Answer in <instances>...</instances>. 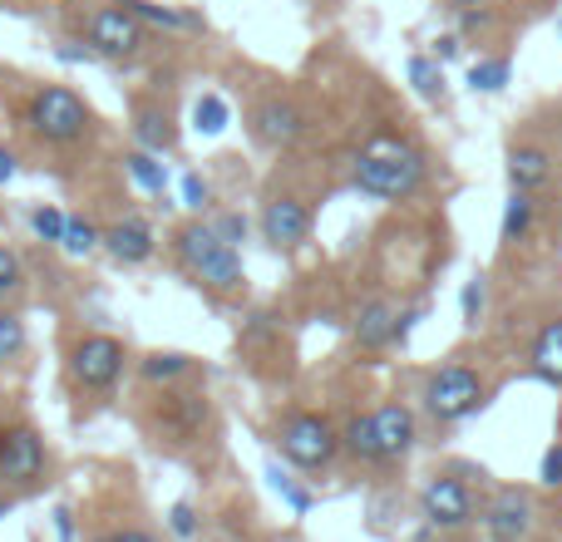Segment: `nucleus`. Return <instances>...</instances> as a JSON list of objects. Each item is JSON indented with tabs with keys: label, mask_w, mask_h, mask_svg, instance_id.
<instances>
[{
	"label": "nucleus",
	"mask_w": 562,
	"mask_h": 542,
	"mask_svg": "<svg viewBox=\"0 0 562 542\" xmlns=\"http://www.w3.org/2000/svg\"><path fill=\"white\" fill-rule=\"evenodd\" d=\"M425 173H429L425 154L409 148L405 138H395V134H375L366 148H360L356 168H350L360 193L380 197V203H405L409 193H419Z\"/></svg>",
	"instance_id": "1"
},
{
	"label": "nucleus",
	"mask_w": 562,
	"mask_h": 542,
	"mask_svg": "<svg viewBox=\"0 0 562 542\" xmlns=\"http://www.w3.org/2000/svg\"><path fill=\"white\" fill-rule=\"evenodd\" d=\"M178 257H183V267L193 271L207 291H243V281H247L237 247L223 242L217 227H207V223H188L183 233H178Z\"/></svg>",
	"instance_id": "2"
},
{
	"label": "nucleus",
	"mask_w": 562,
	"mask_h": 542,
	"mask_svg": "<svg viewBox=\"0 0 562 542\" xmlns=\"http://www.w3.org/2000/svg\"><path fill=\"white\" fill-rule=\"evenodd\" d=\"M484 380H479V370L459 365V360H449V365H439L435 375L425 380V409L439 419V425H459V419L479 415L484 409Z\"/></svg>",
	"instance_id": "3"
},
{
	"label": "nucleus",
	"mask_w": 562,
	"mask_h": 542,
	"mask_svg": "<svg viewBox=\"0 0 562 542\" xmlns=\"http://www.w3.org/2000/svg\"><path fill=\"white\" fill-rule=\"evenodd\" d=\"M30 128L45 144H79L89 134V104L69 84H49L30 99Z\"/></svg>",
	"instance_id": "4"
},
{
	"label": "nucleus",
	"mask_w": 562,
	"mask_h": 542,
	"mask_svg": "<svg viewBox=\"0 0 562 542\" xmlns=\"http://www.w3.org/2000/svg\"><path fill=\"white\" fill-rule=\"evenodd\" d=\"M85 35H89V49H94V55H104V59H128V55H138V49L148 45L144 20H138L128 5L89 10Z\"/></svg>",
	"instance_id": "5"
},
{
	"label": "nucleus",
	"mask_w": 562,
	"mask_h": 542,
	"mask_svg": "<svg viewBox=\"0 0 562 542\" xmlns=\"http://www.w3.org/2000/svg\"><path fill=\"white\" fill-rule=\"evenodd\" d=\"M277 444L296 468H326L336 459L340 439L321 415H286L277 429Z\"/></svg>",
	"instance_id": "6"
},
{
	"label": "nucleus",
	"mask_w": 562,
	"mask_h": 542,
	"mask_svg": "<svg viewBox=\"0 0 562 542\" xmlns=\"http://www.w3.org/2000/svg\"><path fill=\"white\" fill-rule=\"evenodd\" d=\"M124 340L114 336H85L69 350V380L79 389H109L119 375H124Z\"/></svg>",
	"instance_id": "7"
},
{
	"label": "nucleus",
	"mask_w": 562,
	"mask_h": 542,
	"mask_svg": "<svg viewBox=\"0 0 562 542\" xmlns=\"http://www.w3.org/2000/svg\"><path fill=\"white\" fill-rule=\"evenodd\" d=\"M40 474H45V439L30 425L0 429V484L30 488Z\"/></svg>",
	"instance_id": "8"
},
{
	"label": "nucleus",
	"mask_w": 562,
	"mask_h": 542,
	"mask_svg": "<svg viewBox=\"0 0 562 542\" xmlns=\"http://www.w3.org/2000/svg\"><path fill=\"white\" fill-rule=\"evenodd\" d=\"M419 513H425L429 528L439 533H459V528L474 523V494H469L459 478H429L419 488Z\"/></svg>",
	"instance_id": "9"
},
{
	"label": "nucleus",
	"mask_w": 562,
	"mask_h": 542,
	"mask_svg": "<svg viewBox=\"0 0 562 542\" xmlns=\"http://www.w3.org/2000/svg\"><path fill=\"white\" fill-rule=\"evenodd\" d=\"M484 528L494 542H524L533 533V498L524 488H498L484 508Z\"/></svg>",
	"instance_id": "10"
},
{
	"label": "nucleus",
	"mask_w": 562,
	"mask_h": 542,
	"mask_svg": "<svg viewBox=\"0 0 562 542\" xmlns=\"http://www.w3.org/2000/svg\"><path fill=\"white\" fill-rule=\"evenodd\" d=\"M311 233V213L306 203H296V197H272L262 213V237L277 247V252H291V247H301Z\"/></svg>",
	"instance_id": "11"
},
{
	"label": "nucleus",
	"mask_w": 562,
	"mask_h": 542,
	"mask_svg": "<svg viewBox=\"0 0 562 542\" xmlns=\"http://www.w3.org/2000/svg\"><path fill=\"white\" fill-rule=\"evenodd\" d=\"M370 425H375L380 464H395V459L409 454V444H415V415H409L405 405H380L375 415H370Z\"/></svg>",
	"instance_id": "12"
},
{
	"label": "nucleus",
	"mask_w": 562,
	"mask_h": 542,
	"mask_svg": "<svg viewBox=\"0 0 562 542\" xmlns=\"http://www.w3.org/2000/svg\"><path fill=\"white\" fill-rule=\"evenodd\" d=\"M252 128L267 148H291L301 134H306V118H301V109L286 104V99H267V104L252 114Z\"/></svg>",
	"instance_id": "13"
},
{
	"label": "nucleus",
	"mask_w": 562,
	"mask_h": 542,
	"mask_svg": "<svg viewBox=\"0 0 562 542\" xmlns=\"http://www.w3.org/2000/svg\"><path fill=\"white\" fill-rule=\"evenodd\" d=\"M104 252L114 257V262H124V267H144L148 257L158 252V242H154V233H148V223L124 217V223L104 227Z\"/></svg>",
	"instance_id": "14"
},
{
	"label": "nucleus",
	"mask_w": 562,
	"mask_h": 542,
	"mask_svg": "<svg viewBox=\"0 0 562 542\" xmlns=\"http://www.w3.org/2000/svg\"><path fill=\"white\" fill-rule=\"evenodd\" d=\"M350 336H356L360 350H380L395 340V306L390 301H366V306L356 310V326H350Z\"/></svg>",
	"instance_id": "15"
},
{
	"label": "nucleus",
	"mask_w": 562,
	"mask_h": 542,
	"mask_svg": "<svg viewBox=\"0 0 562 542\" xmlns=\"http://www.w3.org/2000/svg\"><path fill=\"white\" fill-rule=\"evenodd\" d=\"M528 370H533V380H543V385L562 389V316L548 320L543 330H538L533 340V360H528Z\"/></svg>",
	"instance_id": "16"
},
{
	"label": "nucleus",
	"mask_w": 562,
	"mask_h": 542,
	"mask_svg": "<svg viewBox=\"0 0 562 542\" xmlns=\"http://www.w3.org/2000/svg\"><path fill=\"white\" fill-rule=\"evenodd\" d=\"M548 178H553V158L543 148H514L508 154V183H514V193H533Z\"/></svg>",
	"instance_id": "17"
},
{
	"label": "nucleus",
	"mask_w": 562,
	"mask_h": 542,
	"mask_svg": "<svg viewBox=\"0 0 562 542\" xmlns=\"http://www.w3.org/2000/svg\"><path fill=\"white\" fill-rule=\"evenodd\" d=\"M134 144H138V148H148V154H168V148L178 144L173 118H168L164 109L144 104V109L134 114Z\"/></svg>",
	"instance_id": "18"
},
{
	"label": "nucleus",
	"mask_w": 562,
	"mask_h": 542,
	"mask_svg": "<svg viewBox=\"0 0 562 542\" xmlns=\"http://www.w3.org/2000/svg\"><path fill=\"white\" fill-rule=\"evenodd\" d=\"M124 168H128V178H134L144 193H154V197H164L168 193V168H164V154H148V148H128L124 154Z\"/></svg>",
	"instance_id": "19"
},
{
	"label": "nucleus",
	"mask_w": 562,
	"mask_h": 542,
	"mask_svg": "<svg viewBox=\"0 0 562 542\" xmlns=\"http://www.w3.org/2000/svg\"><path fill=\"white\" fill-rule=\"evenodd\" d=\"M188 370H193V360H188L183 350H154V355L138 360V375H144L148 385H173V380H183Z\"/></svg>",
	"instance_id": "20"
},
{
	"label": "nucleus",
	"mask_w": 562,
	"mask_h": 542,
	"mask_svg": "<svg viewBox=\"0 0 562 542\" xmlns=\"http://www.w3.org/2000/svg\"><path fill=\"white\" fill-rule=\"evenodd\" d=\"M528 227H533V193H508L504 203V223H498V242H524Z\"/></svg>",
	"instance_id": "21"
},
{
	"label": "nucleus",
	"mask_w": 562,
	"mask_h": 542,
	"mask_svg": "<svg viewBox=\"0 0 562 542\" xmlns=\"http://www.w3.org/2000/svg\"><path fill=\"white\" fill-rule=\"evenodd\" d=\"M128 10H134L138 20H148V25H164V30H198L203 20L198 15H188V10H178V5H158V0H124Z\"/></svg>",
	"instance_id": "22"
},
{
	"label": "nucleus",
	"mask_w": 562,
	"mask_h": 542,
	"mask_svg": "<svg viewBox=\"0 0 562 542\" xmlns=\"http://www.w3.org/2000/svg\"><path fill=\"white\" fill-rule=\"evenodd\" d=\"M227 124H233V109H227V99L223 94H198V104H193V128H198V134L217 138Z\"/></svg>",
	"instance_id": "23"
},
{
	"label": "nucleus",
	"mask_w": 562,
	"mask_h": 542,
	"mask_svg": "<svg viewBox=\"0 0 562 542\" xmlns=\"http://www.w3.org/2000/svg\"><path fill=\"white\" fill-rule=\"evenodd\" d=\"M508 79H514V65L508 59H474L469 65V89L474 94H498V89H508Z\"/></svg>",
	"instance_id": "24"
},
{
	"label": "nucleus",
	"mask_w": 562,
	"mask_h": 542,
	"mask_svg": "<svg viewBox=\"0 0 562 542\" xmlns=\"http://www.w3.org/2000/svg\"><path fill=\"white\" fill-rule=\"evenodd\" d=\"M59 247H65V257H94L99 247H104V233H99L89 217H69V223H65V237H59Z\"/></svg>",
	"instance_id": "25"
},
{
	"label": "nucleus",
	"mask_w": 562,
	"mask_h": 542,
	"mask_svg": "<svg viewBox=\"0 0 562 542\" xmlns=\"http://www.w3.org/2000/svg\"><path fill=\"white\" fill-rule=\"evenodd\" d=\"M409 84H415L419 99H439L445 94V65L435 55H415L409 59Z\"/></svg>",
	"instance_id": "26"
},
{
	"label": "nucleus",
	"mask_w": 562,
	"mask_h": 542,
	"mask_svg": "<svg viewBox=\"0 0 562 542\" xmlns=\"http://www.w3.org/2000/svg\"><path fill=\"white\" fill-rule=\"evenodd\" d=\"M340 439H346V449L360 459V464H380V444H375V425H370V415L350 419Z\"/></svg>",
	"instance_id": "27"
},
{
	"label": "nucleus",
	"mask_w": 562,
	"mask_h": 542,
	"mask_svg": "<svg viewBox=\"0 0 562 542\" xmlns=\"http://www.w3.org/2000/svg\"><path fill=\"white\" fill-rule=\"evenodd\" d=\"M484 301H488L484 276H469V281H464V291H459V316H464V326H469V330H474V326H479V316H484Z\"/></svg>",
	"instance_id": "28"
},
{
	"label": "nucleus",
	"mask_w": 562,
	"mask_h": 542,
	"mask_svg": "<svg viewBox=\"0 0 562 542\" xmlns=\"http://www.w3.org/2000/svg\"><path fill=\"white\" fill-rule=\"evenodd\" d=\"M65 223H69V217L59 213V207H49V203L30 213V227H35V237H40V242H55V247H59V237H65Z\"/></svg>",
	"instance_id": "29"
},
{
	"label": "nucleus",
	"mask_w": 562,
	"mask_h": 542,
	"mask_svg": "<svg viewBox=\"0 0 562 542\" xmlns=\"http://www.w3.org/2000/svg\"><path fill=\"white\" fill-rule=\"evenodd\" d=\"M20 350H25V326H20V316L0 310V365H5V360H15Z\"/></svg>",
	"instance_id": "30"
},
{
	"label": "nucleus",
	"mask_w": 562,
	"mask_h": 542,
	"mask_svg": "<svg viewBox=\"0 0 562 542\" xmlns=\"http://www.w3.org/2000/svg\"><path fill=\"white\" fill-rule=\"evenodd\" d=\"M168 528H173V538H198V513L193 504H173V513H168Z\"/></svg>",
	"instance_id": "31"
},
{
	"label": "nucleus",
	"mask_w": 562,
	"mask_h": 542,
	"mask_svg": "<svg viewBox=\"0 0 562 542\" xmlns=\"http://www.w3.org/2000/svg\"><path fill=\"white\" fill-rule=\"evenodd\" d=\"M10 291H20V257L10 252V247H0V301H5Z\"/></svg>",
	"instance_id": "32"
},
{
	"label": "nucleus",
	"mask_w": 562,
	"mask_h": 542,
	"mask_svg": "<svg viewBox=\"0 0 562 542\" xmlns=\"http://www.w3.org/2000/svg\"><path fill=\"white\" fill-rule=\"evenodd\" d=\"M484 30H494V15H488L484 5L459 10V35H484Z\"/></svg>",
	"instance_id": "33"
},
{
	"label": "nucleus",
	"mask_w": 562,
	"mask_h": 542,
	"mask_svg": "<svg viewBox=\"0 0 562 542\" xmlns=\"http://www.w3.org/2000/svg\"><path fill=\"white\" fill-rule=\"evenodd\" d=\"M272 484H277V494H281V498H286V504H291V508H296V513H306V508H311V494H301V488H296V484H291V478H286V474H281V468H272Z\"/></svg>",
	"instance_id": "34"
},
{
	"label": "nucleus",
	"mask_w": 562,
	"mask_h": 542,
	"mask_svg": "<svg viewBox=\"0 0 562 542\" xmlns=\"http://www.w3.org/2000/svg\"><path fill=\"white\" fill-rule=\"evenodd\" d=\"M213 227H217V237H223V242H233V247L247 237V217H243V213H223Z\"/></svg>",
	"instance_id": "35"
},
{
	"label": "nucleus",
	"mask_w": 562,
	"mask_h": 542,
	"mask_svg": "<svg viewBox=\"0 0 562 542\" xmlns=\"http://www.w3.org/2000/svg\"><path fill=\"white\" fill-rule=\"evenodd\" d=\"M207 197H213V193H207V183H203V178H198V173H188V178H183V207H193V213H203V207H207Z\"/></svg>",
	"instance_id": "36"
},
{
	"label": "nucleus",
	"mask_w": 562,
	"mask_h": 542,
	"mask_svg": "<svg viewBox=\"0 0 562 542\" xmlns=\"http://www.w3.org/2000/svg\"><path fill=\"white\" fill-rule=\"evenodd\" d=\"M538 478H543V488H562V444H553L543 454V468H538Z\"/></svg>",
	"instance_id": "37"
},
{
	"label": "nucleus",
	"mask_w": 562,
	"mask_h": 542,
	"mask_svg": "<svg viewBox=\"0 0 562 542\" xmlns=\"http://www.w3.org/2000/svg\"><path fill=\"white\" fill-rule=\"evenodd\" d=\"M55 59H59V65H89V59H94V49L79 45V39H65V45L55 49Z\"/></svg>",
	"instance_id": "38"
},
{
	"label": "nucleus",
	"mask_w": 562,
	"mask_h": 542,
	"mask_svg": "<svg viewBox=\"0 0 562 542\" xmlns=\"http://www.w3.org/2000/svg\"><path fill=\"white\" fill-rule=\"evenodd\" d=\"M464 55V35H439L435 39V59L445 65V59H459Z\"/></svg>",
	"instance_id": "39"
},
{
	"label": "nucleus",
	"mask_w": 562,
	"mask_h": 542,
	"mask_svg": "<svg viewBox=\"0 0 562 542\" xmlns=\"http://www.w3.org/2000/svg\"><path fill=\"white\" fill-rule=\"evenodd\" d=\"M55 533L59 542H75V513L69 508H55Z\"/></svg>",
	"instance_id": "40"
},
{
	"label": "nucleus",
	"mask_w": 562,
	"mask_h": 542,
	"mask_svg": "<svg viewBox=\"0 0 562 542\" xmlns=\"http://www.w3.org/2000/svg\"><path fill=\"white\" fill-rule=\"evenodd\" d=\"M10 178H15V154H10V148L0 144V188H5Z\"/></svg>",
	"instance_id": "41"
},
{
	"label": "nucleus",
	"mask_w": 562,
	"mask_h": 542,
	"mask_svg": "<svg viewBox=\"0 0 562 542\" xmlns=\"http://www.w3.org/2000/svg\"><path fill=\"white\" fill-rule=\"evenodd\" d=\"M99 542H158V538L138 533V528H124V533H109V538H99Z\"/></svg>",
	"instance_id": "42"
},
{
	"label": "nucleus",
	"mask_w": 562,
	"mask_h": 542,
	"mask_svg": "<svg viewBox=\"0 0 562 542\" xmlns=\"http://www.w3.org/2000/svg\"><path fill=\"white\" fill-rule=\"evenodd\" d=\"M449 10H469V5H484V0H445Z\"/></svg>",
	"instance_id": "43"
},
{
	"label": "nucleus",
	"mask_w": 562,
	"mask_h": 542,
	"mask_svg": "<svg viewBox=\"0 0 562 542\" xmlns=\"http://www.w3.org/2000/svg\"><path fill=\"white\" fill-rule=\"evenodd\" d=\"M5 513H10V498H5V494H0V518H5Z\"/></svg>",
	"instance_id": "44"
},
{
	"label": "nucleus",
	"mask_w": 562,
	"mask_h": 542,
	"mask_svg": "<svg viewBox=\"0 0 562 542\" xmlns=\"http://www.w3.org/2000/svg\"><path fill=\"white\" fill-rule=\"evenodd\" d=\"M558 39H562V20H558Z\"/></svg>",
	"instance_id": "45"
}]
</instances>
